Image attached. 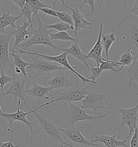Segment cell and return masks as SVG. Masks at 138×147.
I'll return each mask as SVG.
<instances>
[{
  "label": "cell",
  "instance_id": "1",
  "mask_svg": "<svg viewBox=\"0 0 138 147\" xmlns=\"http://www.w3.org/2000/svg\"><path fill=\"white\" fill-rule=\"evenodd\" d=\"M122 3L126 15L116 26L110 29L116 35L117 40L114 61L127 49L138 59V18L129 13L126 2Z\"/></svg>",
  "mask_w": 138,
  "mask_h": 147
},
{
  "label": "cell",
  "instance_id": "2",
  "mask_svg": "<svg viewBox=\"0 0 138 147\" xmlns=\"http://www.w3.org/2000/svg\"><path fill=\"white\" fill-rule=\"evenodd\" d=\"M33 114L38 120L41 125V134L39 137L45 141L51 143H60L69 147H73L65 141L63 132L58 127L45 117L35 111Z\"/></svg>",
  "mask_w": 138,
  "mask_h": 147
},
{
  "label": "cell",
  "instance_id": "3",
  "mask_svg": "<svg viewBox=\"0 0 138 147\" xmlns=\"http://www.w3.org/2000/svg\"><path fill=\"white\" fill-rule=\"evenodd\" d=\"M74 79L76 81V84L74 86L70 88L68 90L65 92L57 91L55 99L40 105L37 107V109H39V108H42L45 106L57 101H62L64 104H68L70 102L80 101L84 99L89 93V91H87V89L90 87L91 85L86 87H83L82 85L79 84L77 78H76V76H74Z\"/></svg>",
  "mask_w": 138,
  "mask_h": 147
},
{
  "label": "cell",
  "instance_id": "4",
  "mask_svg": "<svg viewBox=\"0 0 138 147\" xmlns=\"http://www.w3.org/2000/svg\"><path fill=\"white\" fill-rule=\"evenodd\" d=\"M37 17L39 21V26L37 29L33 30V35L30 39L21 44L23 48L22 50L26 51L29 48L36 45H43L53 48L57 52L60 51V48L53 43L50 39V34L52 31L47 29V24H45L42 21L39 16Z\"/></svg>",
  "mask_w": 138,
  "mask_h": 147
},
{
  "label": "cell",
  "instance_id": "5",
  "mask_svg": "<svg viewBox=\"0 0 138 147\" xmlns=\"http://www.w3.org/2000/svg\"><path fill=\"white\" fill-rule=\"evenodd\" d=\"M64 112L66 115V120L65 122V127H74L75 123L79 121H93L96 119L102 118L106 117L108 114V111L103 115L99 116H93L89 115L86 110L79 107L74 102L64 104Z\"/></svg>",
  "mask_w": 138,
  "mask_h": 147
},
{
  "label": "cell",
  "instance_id": "6",
  "mask_svg": "<svg viewBox=\"0 0 138 147\" xmlns=\"http://www.w3.org/2000/svg\"><path fill=\"white\" fill-rule=\"evenodd\" d=\"M19 52L20 53V55H23V54H27L29 55H35V56H37L41 57L42 58H43L45 59H47L48 61H53V62H55L56 63H58L60 65H63V67H64L65 68H66L67 69L72 72L73 74H74L75 76H78L79 78H80V79L82 81V86H84L85 83H91V84H98V83L97 82H93L92 80H91L90 79H89L88 78H86L84 76H83L82 74H79L78 72H77L75 69H77L78 67H80L82 66V64H80L78 66H72L70 64L69 61H68V53L66 52H63L60 55H57V56H47L45 55H43V54H40L37 52H29V51H24L22 49H19Z\"/></svg>",
  "mask_w": 138,
  "mask_h": 147
},
{
  "label": "cell",
  "instance_id": "7",
  "mask_svg": "<svg viewBox=\"0 0 138 147\" xmlns=\"http://www.w3.org/2000/svg\"><path fill=\"white\" fill-rule=\"evenodd\" d=\"M83 127H66L65 129L58 128L63 133L65 141L73 147H98L100 144H96L87 140L82 134Z\"/></svg>",
  "mask_w": 138,
  "mask_h": 147
},
{
  "label": "cell",
  "instance_id": "8",
  "mask_svg": "<svg viewBox=\"0 0 138 147\" xmlns=\"http://www.w3.org/2000/svg\"><path fill=\"white\" fill-rule=\"evenodd\" d=\"M12 72L13 82L10 84L8 90L6 92L4 93V94H3L1 98H0V100L3 99L7 95H12L15 100L18 98L23 101L26 108L29 111H30L31 109H30L27 103V100L29 99V97L26 93V90L25 89V83L26 80H27L24 79L23 81H21V75L16 74L14 69H12Z\"/></svg>",
  "mask_w": 138,
  "mask_h": 147
},
{
  "label": "cell",
  "instance_id": "9",
  "mask_svg": "<svg viewBox=\"0 0 138 147\" xmlns=\"http://www.w3.org/2000/svg\"><path fill=\"white\" fill-rule=\"evenodd\" d=\"M108 101V94L106 92L103 93H98L94 91H89L86 97L82 100L81 108L86 110L87 109H91L94 114H96L100 109H109L106 105L112 106L111 104L105 102Z\"/></svg>",
  "mask_w": 138,
  "mask_h": 147
},
{
  "label": "cell",
  "instance_id": "10",
  "mask_svg": "<svg viewBox=\"0 0 138 147\" xmlns=\"http://www.w3.org/2000/svg\"><path fill=\"white\" fill-rule=\"evenodd\" d=\"M21 105V100L19 99L18 101V107H17L16 112L14 113H5L3 112L2 113H0V117H4L9 121L10 124V127L8 129V131H12V125H13V123L15 121H19L25 123L30 129V132H31L30 137L31 138H32L34 135L33 127L34 125L39 124V122H32L29 121L26 119V116L29 114L33 113L35 111H37V110L35 108V109L29 111V112H25L23 110H20Z\"/></svg>",
  "mask_w": 138,
  "mask_h": 147
},
{
  "label": "cell",
  "instance_id": "11",
  "mask_svg": "<svg viewBox=\"0 0 138 147\" xmlns=\"http://www.w3.org/2000/svg\"><path fill=\"white\" fill-rule=\"evenodd\" d=\"M33 60V63H31L27 69H34L37 71V74L34 77V79H37L39 77H45L49 76L52 72L60 69H68L62 66H60L55 62L48 61L43 58V59H36L31 55H29Z\"/></svg>",
  "mask_w": 138,
  "mask_h": 147
},
{
  "label": "cell",
  "instance_id": "12",
  "mask_svg": "<svg viewBox=\"0 0 138 147\" xmlns=\"http://www.w3.org/2000/svg\"><path fill=\"white\" fill-rule=\"evenodd\" d=\"M113 106L120 111L121 119L122 128L127 126L129 129V134L128 136L130 138L133 134L135 128L137 127L138 121V104L132 108H125L113 105Z\"/></svg>",
  "mask_w": 138,
  "mask_h": 147
},
{
  "label": "cell",
  "instance_id": "13",
  "mask_svg": "<svg viewBox=\"0 0 138 147\" xmlns=\"http://www.w3.org/2000/svg\"><path fill=\"white\" fill-rule=\"evenodd\" d=\"M68 69H60L55 74L49 75L50 79L45 85H49L51 90L59 88H70L73 86V84L70 81Z\"/></svg>",
  "mask_w": 138,
  "mask_h": 147
},
{
  "label": "cell",
  "instance_id": "14",
  "mask_svg": "<svg viewBox=\"0 0 138 147\" xmlns=\"http://www.w3.org/2000/svg\"><path fill=\"white\" fill-rule=\"evenodd\" d=\"M122 128L120 127L118 131L114 135L110 136L106 135H97L95 134H92L94 136V138L92 139L91 141L92 142H98L104 144L106 147H129L127 146V142L128 140L130 138L129 136H127V138L122 140H118L116 137L119 132Z\"/></svg>",
  "mask_w": 138,
  "mask_h": 147
},
{
  "label": "cell",
  "instance_id": "15",
  "mask_svg": "<svg viewBox=\"0 0 138 147\" xmlns=\"http://www.w3.org/2000/svg\"><path fill=\"white\" fill-rule=\"evenodd\" d=\"M13 35L11 33L7 34L0 32V61L3 69L6 66H10L13 69V64L10 60L9 44L11 37Z\"/></svg>",
  "mask_w": 138,
  "mask_h": 147
},
{
  "label": "cell",
  "instance_id": "16",
  "mask_svg": "<svg viewBox=\"0 0 138 147\" xmlns=\"http://www.w3.org/2000/svg\"><path fill=\"white\" fill-rule=\"evenodd\" d=\"M28 27H31L30 23L28 21L27 22L24 19L22 25L21 26L18 23L16 29L10 32L11 34L15 37L14 44L13 48L10 50L11 51H13L23 42H26L30 39L29 35H33V32H29L27 29Z\"/></svg>",
  "mask_w": 138,
  "mask_h": 147
},
{
  "label": "cell",
  "instance_id": "17",
  "mask_svg": "<svg viewBox=\"0 0 138 147\" xmlns=\"http://www.w3.org/2000/svg\"><path fill=\"white\" fill-rule=\"evenodd\" d=\"M99 35L96 42L95 43L93 47L87 53V59H93L96 62L97 66H99L103 61H109L105 59L102 56V52L103 50V47L101 43V36L103 34V24L101 23H99Z\"/></svg>",
  "mask_w": 138,
  "mask_h": 147
},
{
  "label": "cell",
  "instance_id": "18",
  "mask_svg": "<svg viewBox=\"0 0 138 147\" xmlns=\"http://www.w3.org/2000/svg\"><path fill=\"white\" fill-rule=\"evenodd\" d=\"M65 7L72 11V17L73 18L74 22V30L71 31L75 35H77L79 31L82 29H85L87 26H93V23L89 22L84 18L83 15L79 10V5H77L73 8L69 7V5L65 4Z\"/></svg>",
  "mask_w": 138,
  "mask_h": 147
},
{
  "label": "cell",
  "instance_id": "19",
  "mask_svg": "<svg viewBox=\"0 0 138 147\" xmlns=\"http://www.w3.org/2000/svg\"><path fill=\"white\" fill-rule=\"evenodd\" d=\"M28 82L32 85V87L30 89L26 90V93L28 95L34 98L38 102L39 105H42L43 100L45 98L49 99L46 96L51 90L50 87H45L39 85L36 83L32 82L28 80Z\"/></svg>",
  "mask_w": 138,
  "mask_h": 147
},
{
  "label": "cell",
  "instance_id": "20",
  "mask_svg": "<svg viewBox=\"0 0 138 147\" xmlns=\"http://www.w3.org/2000/svg\"><path fill=\"white\" fill-rule=\"evenodd\" d=\"M14 9V5H12L8 13L4 10L3 14L0 16V32L2 34H5V28L8 26H11L13 30H15L17 28L16 26V22L18 19L21 18L20 15H11L10 13Z\"/></svg>",
  "mask_w": 138,
  "mask_h": 147
},
{
  "label": "cell",
  "instance_id": "21",
  "mask_svg": "<svg viewBox=\"0 0 138 147\" xmlns=\"http://www.w3.org/2000/svg\"><path fill=\"white\" fill-rule=\"evenodd\" d=\"M60 51L66 52L68 55H70L78 61H82L83 64L85 65L87 68L90 70V67L89 66L87 61V60L88 59L87 55H85L82 51L78 42L74 43L69 48H60Z\"/></svg>",
  "mask_w": 138,
  "mask_h": 147
},
{
  "label": "cell",
  "instance_id": "22",
  "mask_svg": "<svg viewBox=\"0 0 138 147\" xmlns=\"http://www.w3.org/2000/svg\"><path fill=\"white\" fill-rule=\"evenodd\" d=\"M10 56L13 57L14 58V62L12 63L13 68L15 67H16L21 71L22 75L24 76V79L28 80V74L26 72L27 67L29 66L31 64V63H28L26 61H24L21 57V55H18L15 53L14 51H13V53H10Z\"/></svg>",
  "mask_w": 138,
  "mask_h": 147
},
{
  "label": "cell",
  "instance_id": "23",
  "mask_svg": "<svg viewBox=\"0 0 138 147\" xmlns=\"http://www.w3.org/2000/svg\"><path fill=\"white\" fill-rule=\"evenodd\" d=\"M137 59L131 50L127 49L120 55L117 58L116 61L121 64V67L119 69L120 71L125 66H129L133 62L135 59Z\"/></svg>",
  "mask_w": 138,
  "mask_h": 147
},
{
  "label": "cell",
  "instance_id": "24",
  "mask_svg": "<svg viewBox=\"0 0 138 147\" xmlns=\"http://www.w3.org/2000/svg\"><path fill=\"white\" fill-rule=\"evenodd\" d=\"M116 36L114 33L111 32L108 35L102 34L101 36V43L103 47V49L105 53V55L106 57V59H109L108 53L110 49L111 48L112 44L114 42H116Z\"/></svg>",
  "mask_w": 138,
  "mask_h": 147
},
{
  "label": "cell",
  "instance_id": "25",
  "mask_svg": "<svg viewBox=\"0 0 138 147\" xmlns=\"http://www.w3.org/2000/svg\"><path fill=\"white\" fill-rule=\"evenodd\" d=\"M126 71H127L126 75L129 77L130 80L129 84V88L131 87V85L134 82H136L138 85V59H135Z\"/></svg>",
  "mask_w": 138,
  "mask_h": 147
},
{
  "label": "cell",
  "instance_id": "26",
  "mask_svg": "<svg viewBox=\"0 0 138 147\" xmlns=\"http://www.w3.org/2000/svg\"><path fill=\"white\" fill-rule=\"evenodd\" d=\"M50 38L51 40H57L61 41H70L73 43L79 42V39L71 37L66 31H60L56 33H50Z\"/></svg>",
  "mask_w": 138,
  "mask_h": 147
},
{
  "label": "cell",
  "instance_id": "27",
  "mask_svg": "<svg viewBox=\"0 0 138 147\" xmlns=\"http://www.w3.org/2000/svg\"><path fill=\"white\" fill-rule=\"evenodd\" d=\"M32 9L30 5V3L29 2L28 0H26V4L24 5V7L23 8V9H21V12L20 13V16L22 17L24 16L25 20H28V22L30 23V28L34 30V29L32 25Z\"/></svg>",
  "mask_w": 138,
  "mask_h": 147
},
{
  "label": "cell",
  "instance_id": "28",
  "mask_svg": "<svg viewBox=\"0 0 138 147\" xmlns=\"http://www.w3.org/2000/svg\"><path fill=\"white\" fill-rule=\"evenodd\" d=\"M30 3L32 11V19L35 16H39V12L40 9L43 8H52V7L46 5L44 2L39 0H28Z\"/></svg>",
  "mask_w": 138,
  "mask_h": 147
},
{
  "label": "cell",
  "instance_id": "29",
  "mask_svg": "<svg viewBox=\"0 0 138 147\" xmlns=\"http://www.w3.org/2000/svg\"><path fill=\"white\" fill-rule=\"evenodd\" d=\"M121 66V64L117 62L116 61H103L101 64L99 65V67L103 69V71L106 70H110L112 71L117 74H120V71L119 69H117L116 67Z\"/></svg>",
  "mask_w": 138,
  "mask_h": 147
},
{
  "label": "cell",
  "instance_id": "30",
  "mask_svg": "<svg viewBox=\"0 0 138 147\" xmlns=\"http://www.w3.org/2000/svg\"><path fill=\"white\" fill-rule=\"evenodd\" d=\"M46 28L47 29L55 30L58 31V32L66 31L68 30H74V27H72L68 24L62 22L61 21L55 24H47L46 26Z\"/></svg>",
  "mask_w": 138,
  "mask_h": 147
},
{
  "label": "cell",
  "instance_id": "31",
  "mask_svg": "<svg viewBox=\"0 0 138 147\" xmlns=\"http://www.w3.org/2000/svg\"><path fill=\"white\" fill-rule=\"evenodd\" d=\"M0 72H1V76H0V88L2 89V92L3 94H4V87L6 85L8 84H11L13 82V77H9L5 74L4 69L2 67L0 61Z\"/></svg>",
  "mask_w": 138,
  "mask_h": 147
},
{
  "label": "cell",
  "instance_id": "32",
  "mask_svg": "<svg viewBox=\"0 0 138 147\" xmlns=\"http://www.w3.org/2000/svg\"><path fill=\"white\" fill-rule=\"evenodd\" d=\"M58 18L60 19V21L62 22L66 23L70 25L71 26L74 27V22H73V18L72 17V15H70L69 13L65 12V11H56Z\"/></svg>",
  "mask_w": 138,
  "mask_h": 147
},
{
  "label": "cell",
  "instance_id": "33",
  "mask_svg": "<svg viewBox=\"0 0 138 147\" xmlns=\"http://www.w3.org/2000/svg\"><path fill=\"white\" fill-rule=\"evenodd\" d=\"M89 64L90 65V71H91V74L90 77H89L88 79L93 82H96L95 80H97V79H98L100 76L103 70L101 69L99 66L95 67L90 61H89Z\"/></svg>",
  "mask_w": 138,
  "mask_h": 147
},
{
  "label": "cell",
  "instance_id": "34",
  "mask_svg": "<svg viewBox=\"0 0 138 147\" xmlns=\"http://www.w3.org/2000/svg\"><path fill=\"white\" fill-rule=\"evenodd\" d=\"M85 5H88L90 7V13L87 15V16H89L88 20H90L95 13V0H83L80 6V9H82Z\"/></svg>",
  "mask_w": 138,
  "mask_h": 147
},
{
  "label": "cell",
  "instance_id": "35",
  "mask_svg": "<svg viewBox=\"0 0 138 147\" xmlns=\"http://www.w3.org/2000/svg\"><path fill=\"white\" fill-rule=\"evenodd\" d=\"M130 147H138V128H135L130 140Z\"/></svg>",
  "mask_w": 138,
  "mask_h": 147
},
{
  "label": "cell",
  "instance_id": "36",
  "mask_svg": "<svg viewBox=\"0 0 138 147\" xmlns=\"http://www.w3.org/2000/svg\"><path fill=\"white\" fill-rule=\"evenodd\" d=\"M52 8H43L40 9L39 11H41L42 12H43L44 13V16H45L47 15H48L51 16L53 17L58 18V15H57L56 11L54 10Z\"/></svg>",
  "mask_w": 138,
  "mask_h": 147
},
{
  "label": "cell",
  "instance_id": "37",
  "mask_svg": "<svg viewBox=\"0 0 138 147\" xmlns=\"http://www.w3.org/2000/svg\"><path fill=\"white\" fill-rule=\"evenodd\" d=\"M23 144H20L18 145H14L13 142V139H11L8 142H3L0 140V147H20Z\"/></svg>",
  "mask_w": 138,
  "mask_h": 147
},
{
  "label": "cell",
  "instance_id": "38",
  "mask_svg": "<svg viewBox=\"0 0 138 147\" xmlns=\"http://www.w3.org/2000/svg\"><path fill=\"white\" fill-rule=\"evenodd\" d=\"M131 13H134L135 16H138V0H135V1L132 5V9L129 11Z\"/></svg>",
  "mask_w": 138,
  "mask_h": 147
},
{
  "label": "cell",
  "instance_id": "39",
  "mask_svg": "<svg viewBox=\"0 0 138 147\" xmlns=\"http://www.w3.org/2000/svg\"><path fill=\"white\" fill-rule=\"evenodd\" d=\"M13 2L17 5L21 9H23L26 4V0H12Z\"/></svg>",
  "mask_w": 138,
  "mask_h": 147
},
{
  "label": "cell",
  "instance_id": "40",
  "mask_svg": "<svg viewBox=\"0 0 138 147\" xmlns=\"http://www.w3.org/2000/svg\"><path fill=\"white\" fill-rule=\"evenodd\" d=\"M66 2H68V0H55L54 3H53V8H55L56 7V5L58 2H60L63 5L66 4Z\"/></svg>",
  "mask_w": 138,
  "mask_h": 147
},
{
  "label": "cell",
  "instance_id": "41",
  "mask_svg": "<svg viewBox=\"0 0 138 147\" xmlns=\"http://www.w3.org/2000/svg\"><path fill=\"white\" fill-rule=\"evenodd\" d=\"M31 143H32V144H34V147H37V146H36V144H35V143H34V142H32V141H31ZM47 141H45V147H47Z\"/></svg>",
  "mask_w": 138,
  "mask_h": 147
},
{
  "label": "cell",
  "instance_id": "42",
  "mask_svg": "<svg viewBox=\"0 0 138 147\" xmlns=\"http://www.w3.org/2000/svg\"><path fill=\"white\" fill-rule=\"evenodd\" d=\"M7 0H0V8L1 7V5H2V3H3L4 1H6Z\"/></svg>",
  "mask_w": 138,
  "mask_h": 147
},
{
  "label": "cell",
  "instance_id": "43",
  "mask_svg": "<svg viewBox=\"0 0 138 147\" xmlns=\"http://www.w3.org/2000/svg\"><path fill=\"white\" fill-rule=\"evenodd\" d=\"M137 95H138V93H134V94H132V96H137Z\"/></svg>",
  "mask_w": 138,
  "mask_h": 147
},
{
  "label": "cell",
  "instance_id": "44",
  "mask_svg": "<svg viewBox=\"0 0 138 147\" xmlns=\"http://www.w3.org/2000/svg\"><path fill=\"white\" fill-rule=\"evenodd\" d=\"M2 112H3V111H2V109H1V105H0V113H2Z\"/></svg>",
  "mask_w": 138,
  "mask_h": 147
},
{
  "label": "cell",
  "instance_id": "45",
  "mask_svg": "<svg viewBox=\"0 0 138 147\" xmlns=\"http://www.w3.org/2000/svg\"><path fill=\"white\" fill-rule=\"evenodd\" d=\"M97 2H98V3L99 4V0H97ZM106 1H108H108H110V0H106Z\"/></svg>",
  "mask_w": 138,
  "mask_h": 147
}]
</instances>
